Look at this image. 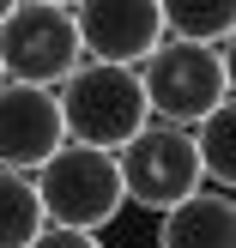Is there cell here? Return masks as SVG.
Instances as JSON below:
<instances>
[{"instance_id": "cell-1", "label": "cell", "mask_w": 236, "mask_h": 248, "mask_svg": "<svg viewBox=\"0 0 236 248\" xmlns=\"http://www.w3.org/2000/svg\"><path fill=\"white\" fill-rule=\"evenodd\" d=\"M55 103H61L67 145H91V152H121L152 121L145 91H140V67H115V61H79L55 85Z\"/></svg>"}, {"instance_id": "cell-2", "label": "cell", "mask_w": 236, "mask_h": 248, "mask_svg": "<svg viewBox=\"0 0 236 248\" xmlns=\"http://www.w3.org/2000/svg\"><path fill=\"white\" fill-rule=\"evenodd\" d=\"M140 91L145 109L170 127H194L206 109L230 103V48H206V43H164L140 61Z\"/></svg>"}, {"instance_id": "cell-3", "label": "cell", "mask_w": 236, "mask_h": 248, "mask_svg": "<svg viewBox=\"0 0 236 248\" xmlns=\"http://www.w3.org/2000/svg\"><path fill=\"white\" fill-rule=\"evenodd\" d=\"M36 182V206L43 224L61 230H109L121 218V176H115V152H91V145H61L43 170H31Z\"/></svg>"}, {"instance_id": "cell-4", "label": "cell", "mask_w": 236, "mask_h": 248, "mask_svg": "<svg viewBox=\"0 0 236 248\" xmlns=\"http://www.w3.org/2000/svg\"><path fill=\"white\" fill-rule=\"evenodd\" d=\"M115 176H121V200L140 206V212H157V218H164L170 206H182L188 194L206 188L188 127H170V121H145V127L121 145L115 152Z\"/></svg>"}, {"instance_id": "cell-5", "label": "cell", "mask_w": 236, "mask_h": 248, "mask_svg": "<svg viewBox=\"0 0 236 248\" xmlns=\"http://www.w3.org/2000/svg\"><path fill=\"white\" fill-rule=\"evenodd\" d=\"M79 61L85 55H79V31H73V12L67 6L18 0V6L0 18V79L55 91Z\"/></svg>"}, {"instance_id": "cell-6", "label": "cell", "mask_w": 236, "mask_h": 248, "mask_svg": "<svg viewBox=\"0 0 236 248\" xmlns=\"http://www.w3.org/2000/svg\"><path fill=\"white\" fill-rule=\"evenodd\" d=\"M73 31H79L85 61H115V67H140L157 43H164V12L157 0H79Z\"/></svg>"}, {"instance_id": "cell-7", "label": "cell", "mask_w": 236, "mask_h": 248, "mask_svg": "<svg viewBox=\"0 0 236 248\" xmlns=\"http://www.w3.org/2000/svg\"><path fill=\"white\" fill-rule=\"evenodd\" d=\"M67 145L61 133V103L43 85H12L0 79V170H43Z\"/></svg>"}, {"instance_id": "cell-8", "label": "cell", "mask_w": 236, "mask_h": 248, "mask_svg": "<svg viewBox=\"0 0 236 248\" xmlns=\"http://www.w3.org/2000/svg\"><path fill=\"white\" fill-rule=\"evenodd\" d=\"M152 248H236V194L200 188L182 206H170Z\"/></svg>"}, {"instance_id": "cell-9", "label": "cell", "mask_w": 236, "mask_h": 248, "mask_svg": "<svg viewBox=\"0 0 236 248\" xmlns=\"http://www.w3.org/2000/svg\"><path fill=\"white\" fill-rule=\"evenodd\" d=\"M157 12H164V36H176V43L230 48L236 0H157Z\"/></svg>"}, {"instance_id": "cell-10", "label": "cell", "mask_w": 236, "mask_h": 248, "mask_svg": "<svg viewBox=\"0 0 236 248\" xmlns=\"http://www.w3.org/2000/svg\"><path fill=\"white\" fill-rule=\"evenodd\" d=\"M188 140H194V157H200V176L212 182V188H236V152H230V140H236V109L230 103H218V109H206L200 121L188 127Z\"/></svg>"}, {"instance_id": "cell-11", "label": "cell", "mask_w": 236, "mask_h": 248, "mask_svg": "<svg viewBox=\"0 0 236 248\" xmlns=\"http://www.w3.org/2000/svg\"><path fill=\"white\" fill-rule=\"evenodd\" d=\"M36 236H43L36 182L24 170H0V248H31Z\"/></svg>"}, {"instance_id": "cell-12", "label": "cell", "mask_w": 236, "mask_h": 248, "mask_svg": "<svg viewBox=\"0 0 236 248\" xmlns=\"http://www.w3.org/2000/svg\"><path fill=\"white\" fill-rule=\"evenodd\" d=\"M31 248H103L91 236V230H61V224H43V236H36Z\"/></svg>"}, {"instance_id": "cell-13", "label": "cell", "mask_w": 236, "mask_h": 248, "mask_svg": "<svg viewBox=\"0 0 236 248\" xmlns=\"http://www.w3.org/2000/svg\"><path fill=\"white\" fill-rule=\"evenodd\" d=\"M12 6H18V0H0V18H6V12H12Z\"/></svg>"}, {"instance_id": "cell-14", "label": "cell", "mask_w": 236, "mask_h": 248, "mask_svg": "<svg viewBox=\"0 0 236 248\" xmlns=\"http://www.w3.org/2000/svg\"><path fill=\"white\" fill-rule=\"evenodd\" d=\"M48 6H79V0H48Z\"/></svg>"}]
</instances>
